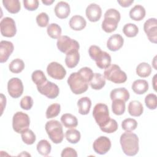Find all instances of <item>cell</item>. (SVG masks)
Returning <instances> with one entry per match:
<instances>
[{
  "mask_svg": "<svg viewBox=\"0 0 157 157\" xmlns=\"http://www.w3.org/2000/svg\"><path fill=\"white\" fill-rule=\"evenodd\" d=\"M151 73L150 65L145 62L139 64L136 67V74L140 77L145 78L148 77Z\"/></svg>",
  "mask_w": 157,
  "mask_h": 157,
  "instance_id": "30",
  "label": "cell"
},
{
  "mask_svg": "<svg viewBox=\"0 0 157 157\" xmlns=\"http://www.w3.org/2000/svg\"><path fill=\"white\" fill-rule=\"evenodd\" d=\"M60 111H61V105L59 104H57V103L52 104L48 106V107L46 110V113H45L46 118L48 119L55 118L59 115V113H60Z\"/></svg>",
  "mask_w": 157,
  "mask_h": 157,
  "instance_id": "38",
  "label": "cell"
},
{
  "mask_svg": "<svg viewBox=\"0 0 157 157\" xmlns=\"http://www.w3.org/2000/svg\"><path fill=\"white\" fill-rule=\"evenodd\" d=\"M90 58L95 61L96 66L101 69H105L110 66L111 56L106 52L102 51L101 48L97 45H91L88 49Z\"/></svg>",
  "mask_w": 157,
  "mask_h": 157,
  "instance_id": "3",
  "label": "cell"
},
{
  "mask_svg": "<svg viewBox=\"0 0 157 157\" xmlns=\"http://www.w3.org/2000/svg\"><path fill=\"white\" fill-rule=\"evenodd\" d=\"M48 75L56 80H62L66 75V71L64 67L58 62H52L47 67Z\"/></svg>",
  "mask_w": 157,
  "mask_h": 157,
  "instance_id": "12",
  "label": "cell"
},
{
  "mask_svg": "<svg viewBox=\"0 0 157 157\" xmlns=\"http://www.w3.org/2000/svg\"><path fill=\"white\" fill-rule=\"evenodd\" d=\"M137 122L135 119L128 118L124 119L121 123V127L125 131H132L136 129Z\"/></svg>",
  "mask_w": 157,
  "mask_h": 157,
  "instance_id": "40",
  "label": "cell"
},
{
  "mask_svg": "<svg viewBox=\"0 0 157 157\" xmlns=\"http://www.w3.org/2000/svg\"><path fill=\"white\" fill-rule=\"evenodd\" d=\"M65 136L66 140L71 144H73L78 142L81 137L80 132L78 130L72 128L66 131Z\"/></svg>",
  "mask_w": 157,
  "mask_h": 157,
  "instance_id": "36",
  "label": "cell"
},
{
  "mask_svg": "<svg viewBox=\"0 0 157 157\" xmlns=\"http://www.w3.org/2000/svg\"><path fill=\"white\" fill-rule=\"evenodd\" d=\"M144 30L148 40L154 44L157 42V22L156 18H150L144 25Z\"/></svg>",
  "mask_w": 157,
  "mask_h": 157,
  "instance_id": "14",
  "label": "cell"
},
{
  "mask_svg": "<svg viewBox=\"0 0 157 157\" xmlns=\"http://www.w3.org/2000/svg\"><path fill=\"white\" fill-rule=\"evenodd\" d=\"M62 124L67 128H74L78 125V120L75 116L71 113H64L61 117Z\"/></svg>",
  "mask_w": 157,
  "mask_h": 157,
  "instance_id": "28",
  "label": "cell"
},
{
  "mask_svg": "<svg viewBox=\"0 0 157 157\" xmlns=\"http://www.w3.org/2000/svg\"><path fill=\"white\" fill-rule=\"evenodd\" d=\"M128 110L129 115L133 117H139L144 112V107L142 103L138 101H131L128 105Z\"/></svg>",
  "mask_w": 157,
  "mask_h": 157,
  "instance_id": "24",
  "label": "cell"
},
{
  "mask_svg": "<svg viewBox=\"0 0 157 157\" xmlns=\"http://www.w3.org/2000/svg\"><path fill=\"white\" fill-rule=\"evenodd\" d=\"M118 128V123L117 121L114 119L110 118L109 121L105 125L103 128H101V130L106 133H113L115 132Z\"/></svg>",
  "mask_w": 157,
  "mask_h": 157,
  "instance_id": "42",
  "label": "cell"
},
{
  "mask_svg": "<svg viewBox=\"0 0 157 157\" xmlns=\"http://www.w3.org/2000/svg\"><path fill=\"white\" fill-rule=\"evenodd\" d=\"M124 34L128 37H134L137 36L139 33L138 27L134 23H127L123 28Z\"/></svg>",
  "mask_w": 157,
  "mask_h": 157,
  "instance_id": "37",
  "label": "cell"
},
{
  "mask_svg": "<svg viewBox=\"0 0 157 157\" xmlns=\"http://www.w3.org/2000/svg\"><path fill=\"white\" fill-rule=\"evenodd\" d=\"M45 131L54 144L61 143L64 139L63 126L58 120H52L47 121L45 126Z\"/></svg>",
  "mask_w": 157,
  "mask_h": 157,
  "instance_id": "5",
  "label": "cell"
},
{
  "mask_svg": "<svg viewBox=\"0 0 157 157\" xmlns=\"http://www.w3.org/2000/svg\"><path fill=\"white\" fill-rule=\"evenodd\" d=\"M21 139L23 142L27 145H32L33 144L36 140V137L33 131L31 129H27L21 134Z\"/></svg>",
  "mask_w": 157,
  "mask_h": 157,
  "instance_id": "39",
  "label": "cell"
},
{
  "mask_svg": "<svg viewBox=\"0 0 157 157\" xmlns=\"http://www.w3.org/2000/svg\"><path fill=\"white\" fill-rule=\"evenodd\" d=\"M104 19L102 22V29L107 33L115 31L120 20V13L115 9H109L104 13Z\"/></svg>",
  "mask_w": 157,
  "mask_h": 157,
  "instance_id": "4",
  "label": "cell"
},
{
  "mask_svg": "<svg viewBox=\"0 0 157 157\" xmlns=\"http://www.w3.org/2000/svg\"><path fill=\"white\" fill-rule=\"evenodd\" d=\"M156 75H155V76H154V77H153V80H154V82H153V88H154V90L156 91V90H155V84L156 83Z\"/></svg>",
  "mask_w": 157,
  "mask_h": 157,
  "instance_id": "51",
  "label": "cell"
},
{
  "mask_svg": "<svg viewBox=\"0 0 157 157\" xmlns=\"http://www.w3.org/2000/svg\"><path fill=\"white\" fill-rule=\"evenodd\" d=\"M89 84L93 90H101L105 85V78L100 73H94Z\"/></svg>",
  "mask_w": 157,
  "mask_h": 157,
  "instance_id": "22",
  "label": "cell"
},
{
  "mask_svg": "<svg viewBox=\"0 0 157 157\" xmlns=\"http://www.w3.org/2000/svg\"><path fill=\"white\" fill-rule=\"evenodd\" d=\"M20 105L23 110H30L33 105V99L29 96H25L21 99Z\"/></svg>",
  "mask_w": 157,
  "mask_h": 157,
  "instance_id": "44",
  "label": "cell"
},
{
  "mask_svg": "<svg viewBox=\"0 0 157 157\" xmlns=\"http://www.w3.org/2000/svg\"><path fill=\"white\" fill-rule=\"evenodd\" d=\"M56 45L58 50L67 55L74 50H78L80 45L78 42L67 36H61L57 40Z\"/></svg>",
  "mask_w": 157,
  "mask_h": 157,
  "instance_id": "9",
  "label": "cell"
},
{
  "mask_svg": "<svg viewBox=\"0 0 157 157\" xmlns=\"http://www.w3.org/2000/svg\"><path fill=\"white\" fill-rule=\"evenodd\" d=\"M31 78L33 82L36 85V86H40L45 83L47 80L43 71L40 70H36L32 73Z\"/></svg>",
  "mask_w": 157,
  "mask_h": 157,
  "instance_id": "32",
  "label": "cell"
},
{
  "mask_svg": "<svg viewBox=\"0 0 157 157\" xmlns=\"http://www.w3.org/2000/svg\"><path fill=\"white\" fill-rule=\"evenodd\" d=\"M145 103L147 108L150 110H155L157 105V96L155 94L150 93L145 96Z\"/></svg>",
  "mask_w": 157,
  "mask_h": 157,
  "instance_id": "41",
  "label": "cell"
},
{
  "mask_svg": "<svg viewBox=\"0 0 157 157\" xmlns=\"http://www.w3.org/2000/svg\"><path fill=\"white\" fill-rule=\"evenodd\" d=\"M7 91L12 98H19L22 95L23 92V85L22 81L17 77L10 78L7 83Z\"/></svg>",
  "mask_w": 157,
  "mask_h": 157,
  "instance_id": "13",
  "label": "cell"
},
{
  "mask_svg": "<svg viewBox=\"0 0 157 157\" xmlns=\"http://www.w3.org/2000/svg\"><path fill=\"white\" fill-rule=\"evenodd\" d=\"M67 83L72 92L75 94H81L87 91L89 81L78 71L72 72L67 78Z\"/></svg>",
  "mask_w": 157,
  "mask_h": 157,
  "instance_id": "2",
  "label": "cell"
},
{
  "mask_svg": "<svg viewBox=\"0 0 157 157\" xmlns=\"http://www.w3.org/2000/svg\"><path fill=\"white\" fill-rule=\"evenodd\" d=\"M78 72H80V74H82L89 81V83H90V80H91V78L93 76V74H94L91 69H90V67H82L80 70H78Z\"/></svg>",
  "mask_w": 157,
  "mask_h": 157,
  "instance_id": "46",
  "label": "cell"
},
{
  "mask_svg": "<svg viewBox=\"0 0 157 157\" xmlns=\"http://www.w3.org/2000/svg\"><path fill=\"white\" fill-rule=\"evenodd\" d=\"M131 87L136 94H143L148 90V83L145 80L138 79L134 81Z\"/></svg>",
  "mask_w": 157,
  "mask_h": 157,
  "instance_id": "23",
  "label": "cell"
},
{
  "mask_svg": "<svg viewBox=\"0 0 157 157\" xmlns=\"http://www.w3.org/2000/svg\"><path fill=\"white\" fill-rule=\"evenodd\" d=\"M38 153L42 156L48 155L52 150L51 144L45 139L40 140L36 146Z\"/></svg>",
  "mask_w": 157,
  "mask_h": 157,
  "instance_id": "31",
  "label": "cell"
},
{
  "mask_svg": "<svg viewBox=\"0 0 157 157\" xmlns=\"http://www.w3.org/2000/svg\"><path fill=\"white\" fill-rule=\"evenodd\" d=\"M0 29L2 36L12 37L17 33V27L14 20L10 17H5L0 22Z\"/></svg>",
  "mask_w": 157,
  "mask_h": 157,
  "instance_id": "10",
  "label": "cell"
},
{
  "mask_svg": "<svg viewBox=\"0 0 157 157\" xmlns=\"http://www.w3.org/2000/svg\"><path fill=\"white\" fill-rule=\"evenodd\" d=\"M121 149L124 153L128 156L136 155L139 150V138L137 136L131 131H126L123 133L120 139Z\"/></svg>",
  "mask_w": 157,
  "mask_h": 157,
  "instance_id": "1",
  "label": "cell"
},
{
  "mask_svg": "<svg viewBox=\"0 0 157 157\" xmlns=\"http://www.w3.org/2000/svg\"><path fill=\"white\" fill-rule=\"evenodd\" d=\"M85 13L90 21L96 22L101 17L102 9L101 7L95 3H91L88 5L86 9Z\"/></svg>",
  "mask_w": 157,
  "mask_h": 157,
  "instance_id": "16",
  "label": "cell"
},
{
  "mask_svg": "<svg viewBox=\"0 0 157 157\" xmlns=\"http://www.w3.org/2000/svg\"><path fill=\"white\" fill-rule=\"evenodd\" d=\"M145 9L141 5H136L129 11L130 18L134 21H140L145 17Z\"/></svg>",
  "mask_w": 157,
  "mask_h": 157,
  "instance_id": "25",
  "label": "cell"
},
{
  "mask_svg": "<svg viewBox=\"0 0 157 157\" xmlns=\"http://www.w3.org/2000/svg\"><path fill=\"white\" fill-rule=\"evenodd\" d=\"M56 16L60 19L66 18L70 14L71 8L69 4L64 1L58 2L54 9Z\"/></svg>",
  "mask_w": 157,
  "mask_h": 157,
  "instance_id": "19",
  "label": "cell"
},
{
  "mask_svg": "<svg viewBox=\"0 0 157 157\" xmlns=\"http://www.w3.org/2000/svg\"><path fill=\"white\" fill-rule=\"evenodd\" d=\"M49 17L45 12H41L36 17V22L38 26L42 28L47 26L48 24Z\"/></svg>",
  "mask_w": 157,
  "mask_h": 157,
  "instance_id": "43",
  "label": "cell"
},
{
  "mask_svg": "<svg viewBox=\"0 0 157 157\" xmlns=\"http://www.w3.org/2000/svg\"><path fill=\"white\" fill-rule=\"evenodd\" d=\"M2 4L6 9L11 13H17L21 9L20 2L18 0H3Z\"/></svg>",
  "mask_w": 157,
  "mask_h": 157,
  "instance_id": "29",
  "label": "cell"
},
{
  "mask_svg": "<svg viewBox=\"0 0 157 157\" xmlns=\"http://www.w3.org/2000/svg\"><path fill=\"white\" fill-rule=\"evenodd\" d=\"M30 119L26 113L22 112L15 113L12 118V128L16 132L21 134L28 129Z\"/></svg>",
  "mask_w": 157,
  "mask_h": 157,
  "instance_id": "8",
  "label": "cell"
},
{
  "mask_svg": "<svg viewBox=\"0 0 157 157\" xmlns=\"http://www.w3.org/2000/svg\"><path fill=\"white\" fill-rule=\"evenodd\" d=\"M78 112L80 114L85 115L89 113L91 107V101L88 97H82L77 102Z\"/></svg>",
  "mask_w": 157,
  "mask_h": 157,
  "instance_id": "26",
  "label": "cell"
},
{
  "mask_svg": "<svg viewBox=\"0 0 157 157\" xmlns=\"http://www.w3.org/2000/svg\"><path fill=\"white\" fill-rule=\"evenodd\" d=\"M61 156L62 157H66V156L77 157V153L75 149L71 147H66L63 150Z\"/></svg>",
  "mask_w": 157,
  "mask_h": 157,
  "instance_id": "47",
  "label": "cell"
},
{
  "mask_svg": "<svg viewBox=\"0 0 157 157\" xmlns=\"http://www.w3.org/2000/svg\"><path fill=\"white\" fill-rule=\"evenodd\" d=\"M14 47L12 42L7 40H2L0 42V62H6L13 52Z\"/></svg>",
  "mask_w": 157,
  "mask_h": 157,
  "instance_id": "17",
  "label": "cell"
},
{
  "mask_svg": "<svg viewBox=\"0 0 157 157\" xmlns=\"http://www.w3.org/2000/svg\"><path fill=\"white\" fill-rule=\"evenodd\" d=\"M37 89L41 94L49 99L56 98L59 93V89L58 85L48 80L42 85L37 86Z\"/></svg>",
  "mask_w": 157,
  "mask_h": 157,
  "instance_id": "11",
  "label": "cell"
},
{
  "mask_svg": "<svg viewBox=\"0 0 157 157\" xmlns=\"http://www.w3.org/2000/svg\"><path fill=\"white\" fill-rule=\"evenodd\" d=\"M80 61V54L78 50H74L66 55L65 63L67 67L74 68L78 64Z\"/></svg>",
  "mask_w": 157,
  "mask_h": 157,
  "instance_id": "27",
  "label": "cell"
},
{
  "mask_svg": "<svg viewBox=\"0 0 157 157\" xmlns=\"http://www.w3.org/2000/svg\"><path fill=\"white\" fill-rule=\"evenodd\" d=\"M23 2L24 7L29 11L36 10L39 7V1L37 0H24Z\"/></svg>",
  "mask_w": 157,
  "mask_h": 157,
  "instance_id": "45",
  "label": "cell"
},
{
  "mask_svg": "<svg viewBox=\"0 0 157 157\" xmlns=\"http://www.w3.org/2000/svg\"><path fill=\"white\" fill-rule=\"evenodd\" d=\"M117 2L123 7H129L133 2V0H121L117 1Z\"/></svg>",
  "mask_w": 157,
  "mask_h": 157,
  "instance_id": "48",
  "label": "cell"
},
{
  "mask_svg": "<svg viewBox=\"0 0 157 157\" xmlns=\"http://www.w3.org/2000/svg\"><path fill=\"white\" fill-rule=\"evenodd\" d=\"M104 77L107 80L115 83H123L127 80L126 74L123 71L119 66L117 64H110L105 69Z\"/></svg>",
  "mask_w": 157,
  "mask_h": 157,
  "instance_id": "6",
  "label": "cell"
},
{
  "mask_svg": "<svg viewBox=\"0 0 157 157\" xmlns=\"http://www.w3.org/2000/svg\"><path fill=\"white\" fill-rule=\"evenodd\" d=\"M54 1H55L54 0H45V1H42V2L46 6H50L52 3H53Z\"/></svg>",
  "mask_w": 157,
  "mask_h": 157,
  "instance_id": "50",
  "label": "cell"
},
{
  "mask_svg": "<svg viewBox=\"0 0 157 157\" xmlns=\"http://www.w3.org/2000/svg\"><path fill=\"white\" fill-rule=\"evenodd\" d=\"M93 116L100 129L106 125L110 119L109 108L106 104L103 103H98L94 106Z\"/></svg>",
  "mask_w": 157,
  "mask_h": 157,
  "instance_id": "7",
  "label": "cell"
},
{
  "mask_svg": "<svg viewBox=\"0 0 157 157\" xmlns=\"http://www.w3.org/2000/svg\"><path fill=\"white\" fill-rule=\"evenodd\" d=\"M124 39L119 34L112 35L107 41V48L112 52H116L120 50L123 45Z\"/></svg>",
  "mask_w": 157,
  "mask_h": 157,
  "instance_id": "18",
  "label": "cell"
},
{
  "mask_svg": "<svg viewBox=\"0 0 157 157\" xmlns=\"http://www.w3.org/2000/svg\"><path fill=\"white\" fill-rule=\"evenodd\" d=\"M10 72L15 74L21 72L25 69V63L20 58H16L12 60L9 65Z\"/></svg>",
  "mask_w": 157,
  "mask_h": 157,
  "instance_id": "34",
  "label": "cell"
},
{
  "mask_svg": "<svg viewBox=\"0 0 157 157\" xmlns=\"http://www.w3.org/2000/svg\"><path fill=\"white\" fill-rule=\"evenodd\" d=\"M1 106L2 108V110H1V115H2L3 112V110L6 107V98L4 96V94L2 93L1 94Z\"/></svg>",
  "mask_w": 157,
  "mask_h": 157,
  "instance_id": "49",
  "label": "cell"
},
{
  "mask_svg": "<svg viewBox=\"0 0 157 157\" xmlns=\"http://www.w3.org/2000/svg\"><path fill=\"white\" fill-rule=\"evenodd\" d=\"M125 102L122 100L115 99L112 101V110L116 115H121L125 112Z\"/></svg>",
  "mask_w": 157,
  "mask_h": 157,
  "instance_id": "33",
  "label": "cell"
},
{
  "mask_svg": "<svg viewBox=\"0 0 157 157\" xmlns=\"http://www.w3.org/2000/svg\"><path fill=\"white\" fill-rule=\"evenodd\" d=\"M129 97V93L125 88H118L113 89L111 91L110 94V98L112 101L120 99L126 102L128 101Z\"/></svg>",
  "mask_w": 157,
  "mask_h": 157,
  "instance_id": "20",
  "label": "cell"
},
{
  "mask_svg": "<svg viewBox=\"0 0 157 157\" xmlns=\"http://www.w3.org/2000/svg\"><path fill=\"white\" fill-rule=\"evenodd\" d=\"M93 148L96 153L104 155L110 150L111 141L106 136H100L94 141Z\"/></svg>",
  "mask_w": 157,
  "mask_h": 157,
  "instance_id": "15",
  "label": "cell"
},
{
  "mask_svg": "<svg viewBox=\"0 0 157 157\" xmlns=\"http://www.w3.org/2000/svg\"><path fill=\"white\" fill-rule=\"evenodd\" d=\"M48 35L52 39H58L61 36V28L56 23L48 25L47 29Z\"/></svg>",
  "mask_w": 157,
  "mask_h": 157,
  "instance_id": "35",
  "label": "cell"
},
{
  "mask_svg": "<svg viewBox=\"0 0 157 157\" xmlns=\"http://www.w3.org/2000/svg\"><path fill=\"white\" fill-rule=\"evenodd\" d=\"M69 26L74 31H81L83 29L86 25V21L81 15H74L69 20Z\"/></svg>",
  "mask_w": 157,
  "mask_h": 157,
  "instance_id": "21",
  "label": "cell"
}]
</instances>
